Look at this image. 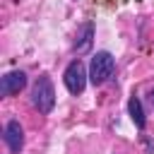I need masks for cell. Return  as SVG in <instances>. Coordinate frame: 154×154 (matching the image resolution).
Instances as JSON below:
<instances>
[{
	"instance_id": "obj_1",
	"label": "cell",
	"mask_w": 154,
	"mask_h": 154,
	"mask_svg": "<svg viewBox=\"0 0 154 154\" xmlns=\"http://www.w3.org/2000/svg\"><path fill=\"white\" fill-rule=\"evenodd\" d=\"M113 70H116V58L108 51H99L91 55V63H89V82L94 87H101L113 77Z\"/></svg>"
},
{
	"instance_id": "obj_2",
	"label": "cell",
	"mask_w": 154,
	"mask_h": 154,
	"mask_svg": "<svg viewBox=\"0 0 154 154\" xmlns=\"http://www.w3.org/2000/svg\"><path fill=\"white\" fill-rule=\"evenodd\" d=\"M31 101L34 106L38 108V113H51L53 106H55V89H53V82L41 75L34 84V91H31Z\"/></svg>"
},
{
	"instance_id": "obj_3",
	"label": "cell",
	"mask_w": 154,
	"mask_h": 154,
	"mask_svg": "<svg viewBox=\"0 0 154 154\" xmlns=\"http://www.w3.org/2000/svg\"><path fill=\"white\" fill-rule=\"evenodd\" d=\"M87 67H84V63L79 60V58H75L67 67H65V75H63V82H65V87H67V91L70 94H82L84 91V87H87Z\"/></svg>"
},
{
	"instance_id": "obj_4",
	"label": "cell",
	"mask_w": 154,
	"mask_h": 154,
	"mask_svg": "<svg viewBox=\"0 0 154 154\" xmlns=\"http://www.w3.org/2000/svg\"><path fill=\"white\" fill-rule=\"evenodd\" d=\"M24 87H26V72H22V70H12L0 77V96L19 94Z\"/></svg>"
},
{
	"instance_id": "obj_5",
	"label": "cell",
	"mask_w": 154,
	"mask_h": 154,
	"mask_svg": "<svg viewBox=\"0 0 154 154\" xmlns=\"http://www.w3.org/2000/svg\"><path fill=\"white\" fill-rule=\"evenodd\" d=\"M2 137H5V142H7V147H10L12 154H19L22 152V147H24V130H22L19 120H7Z\"/></svg>"
},
{
	"instance_id": "obj_6",
	"label": "cell",
	"mask_w": 154,
	"mask_h": 154,
	"mask_svg": "<svg viewBox=\"0 0 154 154\" xmlns=\"http://www.w3.org/2000/svg\"><path fill=\"white\" fill-rule=\"evenodd\" d=\"M91 41H94V24L91 22H84L79 34H77V41H75V53L77 55H84L91 51Z\"/></svg>"
},
{
	"instance_id": "obj_7",
	"label": "cell",
	"mask_w": 154,
	"mask_h": 154,
	"mask_svg": "<svg viewBox=\"0 0 154 154\" xmlns=\"http://www.w3.org/2000/svg\"><path fill=\"white\" fill-rule=\"evenodd\" d=\"M128 111H130V118H132L135 128H137V130H144L147 120H144V111H142V103H140L137 96H130V99H128Z\"/></svg>"
},
{
	"instance_id": "obj_8",
	"label": "cell",
	"mask_w": 154,
	"mask_h": 154,
	"mask_svg": "<svg viewBox=\"0 0 154 154\" xmlns=\"http://www.w3.org/2000/svg\"><path fill=\"white\" fill-rule=\"evenodd\" d=\"M149 96H152V99H154V89H152V94H149Z\"/></svg>"
},
{
	"instance_id": "obj_9",
	"label": "cell",
	"mask_w": 154,
	"mask_h": 154,
	"mask_svg": "<svg viewBox=\"0 0 154 154\" xmlns=\"http://www.w3.org/2000/svg\"><path fill=\"white\" fill-rule=\"evenodd\" d=\"M152 101H154V99H152Z\"/></svg>"
}]
</instances>
